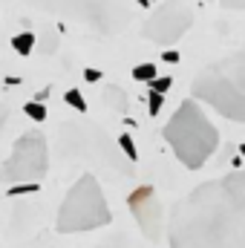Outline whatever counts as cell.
<instances>
[{
	"label": "cell",
	"mask_w": 245,
	"mask_h": 248,
	"mask_svg": "<svg viewBox=\"0 0 245 248\" xmlns=\"http://www.w3.org/2000/svg\"><path fill=\"white\" fill-rule=\"evenodd\" d=\"M168 248H245V173L196 185L168 219Z\"/></svg>",
	"instance_id": "6da1fadb"
},
{
	"label": "cell",
	"mask_w": 245,
	"mask_h": 248,
	"mask_svg": "<svg viewBox=\"0 0 245 248\" xmlns=\"http://www.w3.org/2000/svg\"><path fill=\"white\" fill-rule=\"evenodd\" d=\"M193 98L214 107L219 116L231 122H245V58L243 52H234L216 63H208L202 72H196L190 84Z\"/></svg>",
	"instance_id": "7a4b0ae2"
},
{
	"label": "cell",
	"mask_w": 245,
	"mask_h": 248,
	"mask_svg": "<svg viewBox=\"0 0 245 248\" xmlns=\"http://www.w3.org/2000/svg\"><path fill=\"white\" fill-rule=\"evenodd\" d=\"M165 139L184 168L199 170L216 150L219 133L196 101H182V107L165 124Z\"/></svg>",
	"instance_id": "3957f363"
},
{
	"label": "cell",
	"mask_w": 245,
	"mask_h": 248,
	"mask_svg": "<svg viewBox=\"0 0 245 248\" xmlns=\"http://www.w3.org/2000/svg\"><path fill=\"white\" fill-rule=\"evenodd\" d=\"M113 222V211L101 193V185L92 173H84L75 185L69 187V193L63 196L61 208H58V219L55 228L61 234H81V231H95Z\"/></svg>",
	"instance_id": "277c9868"
},
{
	"label": "cell",
	"mask_w": 245,
	"mask_h": 248,
	"mask_svg": "<svg viewBox=\"0 0 245 248\" xmlns=\"http://www.w3.org/2000/svg\"><path fill=\"white\" fill-rule=\"evenodd\" d=\"M23 3L107 35L119 32L124 23V6L116 0H23Z\"/></svg>",
	"instance_id": "5b68a950"
},
{
	"label": "cell",
	"mask_w": 245,
	"mask_h": 248,
	"mask_svg": "<svg viewBox=\"0 0 245 248\" xmlns=\"http://www.w3.org/2000/svg\"><path fill=\"white\" fill-rule=\"evenodd\" d=\"M49 170V147L46 136L38 130L23 133L6 162L0 165V182L6 185H38Z\"/></svg>",
	"instance_id": "8992f818"
},
{
	"label": "cell",
	"mask_w": 245,
	"mask_h": 248,
	"mask_svg": "<svg viewBox=\"0 0 245 248\" xmlns=\"http://www.w3.org/2000/svg\"><path fill=\"white\" fill-rule=\"evenodd\" d=\"M190 23H193V12L176 0H168L144 20L141 35H144V41H150L156 46H173L190 29Z\"/></svg>",
	"instance_id": "52a82bcc"
},
{
	"label": "cell",
	"mask_w": 245,
	"mask_h": 248,
	"mask_svg": "<svg viewBox=\"0 0 245 248\" xmlns=\"http://www.w3.org/2000/svg\"><path fill=\"white\" fill-rule=\"evenodd\" d=\"M127 205H130V214L136 217V222H138L144 240L156 243V240L162 237V202H159L156 187H150V185L136 187V190L130 193Z\"/></svg>",
	"instance_id": "ba28073f"
},
{
	"label": "cell",
	"mask_w": 245,
	"mask_h": 248,
	"mask_svg": "<svg viewBox=\"0 0 245 248\" xmlns=\"http://www.w3.org/2000/svg\"><path fill=\"white\" fill-rule=\"evenodd\" d=\"M101 98H104V107H110L116 113H127V95H124L122 87H107L101 93Z\"/></svg>",
	"instance_id": "9c48e42d"
},
{
	"label": "cell",
	"mask_w": 245,
	"mask_h": 248,
	"mask_svg": "<svg viewBox=\"0 0 245 248\" xmlns=\"http://www.w3.org/2000/svg\"><path fill=\"white\" fill-rule=\"evenodd\" d=\"M35 44H38V35H35V32H20V35L12 38V46H15L17 55H32Z\"/></svg>",
	"instance_id": "30bf717a"
},
{
	"label": "cell",
	"mask_w": 245,
	"mask_h": 248,
	"mask_svg": "<svg viewBox=\"0 0 245 248\" xmlns=\"http://www.w3.org/2000/svg\"><path fill=\"white\" fill-rule=\"evenodd\" d=\"M63 101H66L72 110H78V113H87V101H84V95H81L78 90H66V93H63Z\"/></svg>",
	"instance_id": "8fae6325"
},
{
	"label": "cell",
	"mask_w": 245,
	"mask_h": 248,
	"mask_svg": "<svg viewBox=\"0 0 245 248\" xmlns=\"http://www.w3.org/2000/svg\"><path fill=\"white\" fill-rule=\"evenodd\" d=\"M133 78L150 84V81L156 78V66H153V63H138V66H133Z\"/></svg>",
	"instance_id": "7c38bea8"
},
{
	"label": "cell",
	"mask_w": 245,
	"mask_h": 248,
	"mask_svg": "<svg viewBox=\"0 0 245 248\" xmlns=\"http://www.w3.org/2000/svg\"><path fill=\"white\" fill-rule=\"evenodd\" d=\"M23 113H26V116H29L32 122H44V119H46V107H44L41 101H26Z\"/></svg>",
	"instance_id": "4fadbf2b"
},
{
	"label": "cell",
	"mask_w": 245,
	"mask_h": 248,
	"mask_svg": "<svg viewBox=\"0 0 245 248\" xmlns=\"http://www.w3.org/2000/svg\"><path fill=\"white\" fill-rule=\"evenodd\" d=\"M119 144H122L124 153L130 156V162H136V159H138V150H136V144H133V139H130L127 133H122V136H119Z\"/></svg>",
	"instance_id": "5bb4252c"
},
{
	"label": "cell",
	"mask_w": 245,
	"mask_h": 248,
	"mask_svg": "<svg viewBox=\"0 0 245 248\" xmlns=\"http://www.w3.org/2000/svg\"><path fill=\"white\" fill-rule=\"evenodd\" d=\"M150 87H153V93H159V95H165V93H168V90L173 87V78H168V75H165V78H159V75H156V78L150 81Z\"/></svg>",
	"instance_id": "9a60e30c"
},
{
	"label": "cell",
	"mask_w": 245,
	"mask_h": 248,
	"mask_svg": "<svg viewBox=\"0 0 245 248\" xmlns=\"http://www.w3.org/2000/svg\"><path fill=\"white\" fill-rule=\"evenodd\" d=\"M162 101H165V95H159V93H150V101H147V110H150V116H159V110H162Z\"/></svg>",
	"instance_id": "2e32d148"
},
{
	"label": "cell",
	"mask_w": 245,
	"mask_h": 248,
	"mask_svg": "<svg viewBox=\"0 0 245 248\" xmlns=\"http://www.w3.org/2000/svg\"><path fill=\"white\" fill-rule=\"evenodd\" d=\"M84 78H87L90 84H95V81H101V72H98V69H92V66H87V69H84Z\"/></svg>",
	"instance_id": "e0dca14e"
},
{
	"label": "cell",
	"mask_w": 245,
	"mask_h": 248,
	"mask_svg": "<svg viewBox=\"0 0 245 248\" xmlns=\"http://www.w3.org/2000/svg\"><path fill=\"white\" fill-rule=\"evenodd\" d=\"M219 3H222L225 9H231V12H240V9H243V3H245V0H219Z\"/></svg>",
	"instance_id": "ac0fdd59"
},
{
	"label": "cell",
	"mask_w": 245,
	"mask_h": 248,
	"mask_svg": "<svg viewBox=\"0 0 245 248\" xmlns=\"http://www.w3.org/2000/svg\"><path fill=\"white\" fill-rule=\"evenodd\" d=\"M6 119H9V107L0 104V133H3V127H6Z\"/></svg>",
	"instance_id": "d6986e66"
},
{
	"label": "cell",
	"mask_w": 245,
	"mask_h": 248,
	"mask_svg": "<svg viewBox=\"0 0 245 248\" xmlns=\"http://www.w3.org/2000/svg\"><path fill=\"white\" fill-rule=\"evenodd\" d=\"M95 248H127V243L124 240H116V243H101V246H95Z\"/></svg>",
	"instance_id": "ffe728a7"
},
{
	"label": "cell",
	"mask_w": 245,
	"mask_h": 248,
	"mask_svg": "<svg viewBox=\"0 0 245 248\" xmlns=\"http://www.w3.org/2000/svg\"><path fill=\"white\" fill-rule=\"evenodd\" d=\"M165 61H168V63H176V61H179V52L168 49V52H165Z\"/></svg>",
	"instance_id": "44dd1931"
},
{
	"label": "cell",
	"mask_w": 245,
	"mask_h": 248,
	"mask_svg": "<svg viewBox=\"0 0 245 248\" xmlns=\"http://www.w3.org/2000/svg\"><path fill=\"white\" fill-rule=\"evenodd\" d=\"M136 3H138V6H144V9L150 6V0H136Z\"/></svg>",
	"instance_id": "7402d4cb"
}]
</instances>
